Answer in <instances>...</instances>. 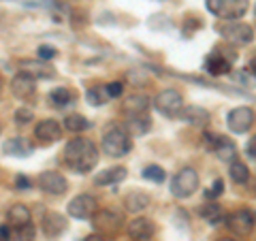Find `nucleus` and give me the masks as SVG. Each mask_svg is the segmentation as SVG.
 I'll list each match as a JSON object with an SVG mask.
<instances>
[{
	"label": "nucleus",
	"mask_w": 256,
	"mask_h": 241,
	"mask_svg": "<svg viewBox=\"0 0 256 241\" xmlns=\"http://www.w3.org/2000/svg\"><path fill=\"white\" fill-rule=\"evenodd\" d=\"M6 220L11 222V226H22V224L30 222V210L26 205H13L9 212H6Z\"/></svg>",
	"instance_id": "bb28decb"
},
{
	"label": "nucleus",
	"mask_w": 256,
	"mask_h": 241,
	"mask_svg": "<svg viewBox=\"0 0 256 241\" xmlns=\"http://www.w3.org/2000/svg\"><path fill=\"white\" fill-rule=\"evenodd\" d=\"M218 30L226 41L235 43V45H248V43H252V38H254L252 26L242 24V22H228V24H224V26H220Z\"/></svg>",
	"instance_id": "6e6552de"
},
{
	"label": "nucleus",
	"mask_w": 256,
	"mask_h": 241,
	"mask_svg": "<svg viewBox=\"0 0 256 241\" xmlns=\"http://www.w3.org/2000/svg\"><path fill=\"white\" fill-rule=\"evenodd\" d=\"M86 241H107V237L102 232H92V235L86 237Z\"/></svg>",
	"instance_id": "a19ab883"
},
{
	"label": "nucleus",
	"mask_w": 256,
	"mask_h": 241,
	"mask_svg": "<svg viewBox=\"0 0 256 241\" xmlns=\"http://www.w3.org/2000/svg\"><path fill=\"white\" fill-rule=\"evenodd\" d=\"M143 178L150 180V182H154V184H160V182H164V168L162 166H158V164H150L143 168Z\"/></svg>",
	"instance_id": "7c9ffc66"
},
{
	"label": "nucleus",
	"mask_w": 256,
	"mask_h": 241,
	"mask_svg": "<svg viewBox=\"0 0 256 241\" xmlns=\"http://www.w3.org/2000/svg\"><path fill=\"white\" fill-rule=\"evenodd\" d=\"M254 194H256V188H254Z\"/></svg>",
	"instance_id": "49530a36"
},
{
	"label": "nucleus",
	"mask_w": 256,
	"mask_h": 241,
	"mask_svg": "<svg viewBox=\"0 0 256 241\" xmlns=\"http://www.w3.org/2000/svg\"><path fill=\"white\" fill-rule=\"evenodd\" d=\"M216 241H237V239H233V237H220V239H216Z\"/></svg>",
	"instance_id": "37998d69"
},
{
	"label": "nucleus",
	"mask_w": 256,
	"mask_h": 241,
	"mask_svg": "<svg viewBox=\"0 0 256 241\" xmlns=\"http://www.w3.org/2000/svg\"><path fill=\"white\" fill-rule=\"evenodd\" d=\"M214 154L218 156L220 160H224V162H230V160H235L237 156V148H235V143L226 139V136H218V143L214 146Z\"/></svg>",
	"instance_id": "b1692460"
},
{
	"label": "nucleus",
	"mask_w": 256,
	"mask_h": 241,
	"mask_svg": "<svg viewBox=\"0 0 256 241\" xmlns=\"http://www.w3.org/2000/svg\"><path fill=\"white\" fill-rule=\"evenodd\" d=\"M41 226H43L45 237L56 239V237H60L62 232L66 230V218H64V216H60V214H56V212H50V214L43 216Z\"/></svg>",
	"instance_id": "f3484780"
},
{
	"label": "nucleus",
	"mask_w": 256,
	"mask_h": 241,
	"mask_svg": "<svg viewBox=\"0 0 256 241\" xmlns=\"http://www.w3.org/2000/svg\"><path fill=\"white\" fill-rule=\"evenodd\" d=\"M254 13H256V9H254Z\"/></svg>",
	"instance_id": "de8ad7c7"
},
{
	"label": "nucleus",
	"mask_w": 256,
	"mask_h": 241,
	"mask_svg": "<svg viewBox=\"0 0 256 241\" xmlns=\"http://www.w3.org/2000/svg\"><path fill=\"white\" fill-rule=\"evenodd\" d=\"M2 90H4V84H2V77H0V96H2Z\"/></svg>",
	"instance_id": "c03bdc74"
},
{
	"label": "nucleus",
	"mask_w": 256,
	"mask_h": 241,
	"mask_svg": "<svg viewBox=\"0 0 256 241\" xmlns=\"http://www.w3.org/2000/svg\"><path fill=\"white\" fill-rule=\"evenodd\" d=\"M180 118L184 120V122H188L190 126H196V128H205L207 124L212 122L210 111L203 109V107H196V105L182 107V111H180Z\"/></svg>",
	"instance_id": "dca6fc26"
},
{
	"label": "nucleus",
	"mask_w": 256,
	"mask_h": 241,
	"mask_svg": "<svg viewBox=\"0 0 256 241\" xmlns=\"http://www.w3.org/2000/svg\"><path fill=\"white\" fill-rule=\"evenodd\" d=\"M198 190V173L192 166H184L171 180V194L175 198H188Z\"/></svg>",
	"instance_id": "20e7f679"
},
{
	"label": "nucleus",
	"mask_w": 256,
	"mask_h": 241,
	"mask_svg": "<svg viewBox=\"0 0 256 241\" xmlns=\"http://www.w3.org/2000/svg\"><path fill=\"white\" fill-rule=\"evenodd\" d=\"M92 222L96 228L100 230H118L124 224V216L114 210H96V214L92 216Z\"/></svg>",
	"instance_id": "4468645a"
},
{
	"label": "nucleus",
	"mask_w": 256,
	"mask_h": 241,
	"mask_svg": "<svg viewBox=\"0 0 256 241\" xmlns=\"http://www.w3.org/2000/svg\"><path fill=\"white\" fill-rule=\"evenodd\" d=\"M64 128L70 132H84L88 128H92V122L82 114H70L64 118Z\"/></svg>",
	"instance_id": "393cba45"
},
{
	"label": "nucleus",
	"mask_w": 256,
	"mask_h": 241,
	"mask_svg": "<svg viewBox=\"0 0 256 241\" xmlns=\"http://www.w3.org/2000/svg\"><path fill=\"white\" fill-rule=\"evenodd\" d=\"M64 162H66L75 173H90L98 162V148L90 139L75 136L64 148Z\"/></svg>",
	"instance_id": "f257e3e1"
},
{
	"label": "nucleus",
	"mask_w": 256,
	"mask_h": 241,
	"mask_svg": "<svg viewBox=\"0 0 256 241\" xmlns=\"http://www.w3.org/2000/svg\"><path fill=\"white\" fill-rule=\"evenodd\" d=\"M11 237V226L9 224H0V241H9Z\"/></svg>",
	"instance_id": "ea45409f"
},
{
	"label": "nucleus",
	"mask_w": 256,
	"mask_h": 241,
	"mask_svg": "<svg viewBox=\"0 0 256 241\" xmlns=\"http://www.w3.org/2000/svg\"><path fill=\"white\" fill-rule=\"evenodd\" d=\"M154 232H156L154 222L148 218H134L132 222H128V237L134 241H148L154 237Z\"/></svg>",
	"instance_id": "2eb2a0df"
},
{
	"label": "nucleus",
	"mask_w": 256,
	"mask_h": 241,
	"mask_svg": "<svg viewBox=\"0 0 256 241\" xmlns=\"http://www.w3.org/2000/svg\"><path fill=\"white\" fill-rule=\"evenodd\" d=\"M66 212H68V216H73V218H77V220H88L96 214V200L90 194H77L68 203Z\"/></svg>",
	"instance_id": "9d476101"
},
{
	"label": "nucleus",
	"mask_w": 256,
	"mask_h": 241,
	"mask_svg": "<svg viewBox=\"0 0 256 241\" xmlns=\"http://www.w3.org/2000/svg\"><path fill=\"white\" fill-rule=\"evenodd\" d=\"M124 205H126V212L139 214L150 205V196L146 194V192H141V190H132V192H128L126 194Z\"/></svg>",
	"instance_id": "4be33fe9"
},
{
	"label": "nucleus",
	"mask_w": 256,
	"mask_h": 241,
	"mask_svg": "<svg viewBox=\"0 0 256 241\" xmlns=\"http://www.w3.org/2000/svg\"><path fill=\"white\" fill-rule=\"evenodd\" d=\"M32 186V182L26 178V175H18V178H15V188L18 190H28Z\"/></svg>",
	"instance_id": "e433bc0d"
},
{
	"label": "nucleus",
	"mask_w": 256,
	"mask_h": 241,
	"mask_svg": "<svg viewBox=\"0 0 256 241\" xmlns=\"http://www.w3.org/2000/svg\"><path fill=\"white\" fill-rule=\"evenodd\" d=\"M246 152H248V156L254 158L256 160V136H252L250 141H248V146H246Z\"/></svg>",
	"instance_id": "58836bf2"
},
{
	"label": "nucleus",
	"mask_w": 256,
	"mask_h": 241,
	"mask_svg": "<svg viewBox=\"0 0 256 241\" xmlns=\"http://www.w3.org/2000/svg\"><path fill=\"white\" fill-rule=\"evenodd\" d=\"M11 92H13V96H18V98L26 100V98H32V96H34L36 84H34V79H30L28 75L20 73V75H15L11 79Z\"/></svg>",
	"instance_id": "a211bd4d"
},
{
	"label": "nucleus",
	"mask_w": 256,
	"mask_h": 241,
	"mask_svg": "<svg viewBox=\"0 0 256 241\" xmlns=\"http://www.w3.org/2000/svg\"><path fill=\"white\" fill-rule=\"evenodd\" d=\"M34 136L41 146H52V143L62 139V126L58 120H43L34 128Z\"/></svg>",
	"instance_id": "9b49d317"
},
{
	"label": "nucleus",
	"mask_w": 256,
	"mask_h": 241,
	"mask_svg": "<svg viewBox=\"0 0 256 241\" xmlns=\"http://www.w3.org/2000/svg\"><path fill=\"white\" fill-rule=\"evenodd\" d=\"M230 180H233L235 184H248V180H250V168H248L244 162H239V160H233L230 162Z\"/></svg>",
	"instance_id": "cd10ccee"
},
{
	"label": "nucleus",
	"mask_w": 256,
	"mask_h": 241,
	"mask_svg": "<svg viewBox=\"0 0 256 241\" xmlns=\"http://www.w3.org/2000/svg\"><path fill=\"white\" fill-rule=\"evenodd\" d=\"M218 136L220 134H212V132H203V141H205V146L210 148V150H214V146L218 143Z\"/></svg>",
	"instance_id": "4c0bfd02"
},
{
	"label": "nucleus",
	"mask_w": 256,
	"mask_h": 241,
	"mask_svg": "<svg viewBox=\"0 0 256 241\" xmlns=\"http://www.w3.org/2000/svg\"><path fill=\"white\" fill-rule=\"evenodd\" d=\"M0 132H2V126H0Z\"/></svg>",
	"instance_id": "a18cd8bd"
},
{
	"label": "nucleus",
	"mask_w": 256,
	"mask_h": 241,
	"mask_svg": "<svg viewBox=\"0 0 256 241\" xmlns=\"http://www.w3.org/2000/svg\"><path fill=\"white\" fill-rule=\"evenodd\" d=\"M254 122H256V114L250 107H237L226 116V126L230 128V132H235V134L248 132Z\"/></svg>",
	"instance_id": "0eeeda50"
},
{
	"label": "nucleus",
	"mask_w": 256,
	"mask_h": 241,
	"mask_svg": "<svg viewBox=\"0 0 256 241\" xmlns=\"http://www.w3.org/2000/svg\"><path fill=\"white\" fill-rule=\"evenodd\" d=\"M154 107H156L162 116H166V118L180 116V111H182V107H184L182 94H180L178 90H162V92H158L156 98H154Z\"/></svg>",
	"instance_id": "423d86ee"
},
{
	"label": "nucleus",
	"mask_w": 256,
	"mask_h": 241,
	"mask_svg": "<svg viewBox=\"0 0 256 241\" xmlns=\"http://www.w3.org/2000/svg\"><path fill=\"white\" fill-rule=\"evenodd\" d=\"M250 73L256 77V56H254V58H252V62H250Z\"/></svg>",
	"instance_id": "79ce46f5"
},
{
	"label": "nucleus",
	"mask_w": 256,
	"mask_h": 241,
	"mask_svg": "<svg viewBox=\"0 0 256 241\" xmlns=\"http://www.w3.org/2000/svg\"><path fill=\"white\" fill-rule=\"evenodd\" d=\"M128 128L132 130V134H146L152 128V118L150 116H134L128 120Z\"/></svg>",
	"instance_id": "c85d7f7f"
},
{
	"label": "nucleus",
	"mask_w": 256,
	"mask_h": 241,
	"mask_svg": "<svg viewBox=\"0 0 256 241\" xmlns=\"http://www.w3.org/2000/svg\"><path fill=\"white\" fill-rule=\"evenodd\" d=\"M86 98H88V102H90L92 107H100V105H105V100H107L105 88H88Z\"/></svg>",
	"instance_id": "c756f323"
},
{
	"label": "nucleus",
	"mask_w": 256,
	"mask_h": 241,
	"mask_svg": "<svg viewBox=\"0 0 256 241\" xmlns=\"http://www.w3.org/2000/svg\"><path fill=\"white\" fill-rule=\"evenodd\" d=\"M126 178V168L124 166H114V168H105V171L94 175V184L96 186H111V184H118Z\"/></svg>",
	"instance_id": "412c9836"
},
{
	"label": "nucleus",
	"mask_w": 256,
	"mask_h": 241,
	"mask_svg": "<svg viewBox=\"0 0 256 241\" xmlns=\"http://www.w3.org/2000/svg\"><path fill=\"white\" fill-rule=\"evenodd\" d=\"M207 11L220 20H239L248 11V0H205Z\"/></svg>",
	"instance_id": "7ed1b4c3"
},
{
	"label": "nucleus",
	"mask_w": 256,
	"mask_h": 241,
	"mask_svg": "<svg viewBox=\"0 0 256 241\" xmlns=\"http://www.w3.org/2000/svg\"><path fill=\"white\" fill-rule=\"evenodd\" d=\"M56 56H58V50H56V47H52V45H41L38 47V60L50 62V60L56 58Z\"/></svg>",
	"instance_id": "473e14b6"
},
{
	"label": "nucleus",
	"mask_w": 256,
	"mask_h": 241,
	"mask_svg": "<svg viewBox=\"0 0 256 241\" xmlns=\"http://www.w3.org/2000/svg\"><path fill=\"white\" fill-rule=\"evenodd\" d=\"M224 222H226V226L230 228V232H235V235L244 237V235H250V232L254 230V214L248 212V210H237L233 212L230 216H226L224 218Z\"/></svg>",
	"instance_id": "1a4fd4ad"
},
{
	"label": "nucleus",
	"mask_w": 256,
	"mask_h": 241,
	"mask_svg": "<svg viewBox=\"0 0 256 241\" xmlns=\"http://www.w3.org/2000/svg\"><path fill=\"white\" fill-rule=\"evenodd\" d=\"M100 148L111 158H122L132 150V141L120 126H109L100 139Z\"/></svg>",
	"instance_id": "f03ea898"
},
{
	"label": "nucleus",
	"mask_w": 256,
	"mask_h": 241,
	"mask_svg": "<svg viewBox=\"0 0 256 241\" xmlns=\"http://www.w3.org/2000/svg\"><path fill=\"white\" fill-rule=\"evenodd\" d=\"M222 192H224V182L218 178V180L212 184V188H210V190H205V196H207V198H216V196H220Z\"/></svg>",
	"instance_id": "c9c22d12"
},
{
	"label": "nucleus",
	"mask_w": 256,
	"mask_h": 241,
	"mask_svg": "<svg viewBox=\"0 0 256 241\" xmlns=\"http://www.w3.org/2000/svg\"><path fill=\"white\" fill-rule=\"evenodd\" d=\"M18 237H20V241H30L34 237V226H32L30 222L22 224V226H18Z\"/></svg>",
	"instance_id": "f704fd0d"
},
{
	"label": "nucleus",
	"mask_w": 256,
	"mask_h": 241,
	"mask_svg": "<svg viewBox=\"0 0 256 241\" xmlns=\"http://www.w3.org/2000/svg\"><path fill=\"white\" fill-rule=\"evenodd\" d=\"M20 68H22V73L28 75L30 79H52L56 75V68L43 60H22Z\"/></svg>",
	"instance_id": "ddd939ff"
},
{
	"label": "nucleus",
	"mask_w": 256,
	"mask_h": 241,
	"mask_svg": "<svg viewBox=\"0 0 256 241\" xmlns=\"http://www.w3.org/2000/svg\"><path fill=\"white\" fill-rule=\"evenodd\" d=\"M198 214H201V218L203 220H207L212 224V226H216V224H220V222H224V212H222V207L218 205V203H210V205H203L201 210H198Z\"/></svg>",
	"instance_id": "a878e982"
},
{
	"label": "nucleus",
	"mask_w": 256,
	"mask_h": 241,
	"mask_svg": "<svg viewBox=\"0 0 256 241\" xmlns=\"http://www.w3.org/2000/svg\"><path fill=\"white\" fill-rule=\"evenodd\" d=\"M32 120H34V111H32L30 107H20L18 111H15V122H18L20 126L30 124Z\"/></svg>",
	"instance_id": "2f4dec72"
},
{
	"label": "nucleus",
	"mask_w": 256,
	"mask_h": 241,
	"mask_svg": "<svg viewBox=\"0 0 256 241\" xmlns=\"http://www.w3.org/2000/svg\"><path fill=\"white\" fill-rule=\"evenodd\" d=\"M122 92H124V84L122 82H114V84H107L105 86L107 98H118V96H122Z\"/></svg>",
	"instance_id": "72a5a7b5"
},
{
	"label": "nucleus",
	"mask_w": 256,
	"mask_h": 241,
	"mask_svg": "<svg viewBox=\"0 0 256 241\" xmlns=\"http://www.w3.org/2000/svg\"><path fill=\"white\" fill-rule=\"evenodd\" d=\"M148 109H150V98L146 94H132V96H128L124 102V111L128 114V118L148 116Z\"/></svg>",
	"instance_id": "aec40b11"
},
{
	"label": "nucleus",
	"mask_w": 256,
	"mask_h": 241,
	"mask_svg": "<svg viewBox=\"0 0 256 241\" xmlns=\"http://www.w3.org/2000/svg\"><path fill=\"white\" fill-rule=\"evenodd\" d=\"M75 98H77L75 92L70 90V88H64V86L56 88V90H52V94H50V102L54 107H58V109H64V107L73 105Z\"/></svg>",
	"instance_id": "5701e85b"
},
{
	"label": "nucleus",
	"mask_w": 256,
	"mask_h": 241,
	"mask_svg": "<svg viewBox=\"0 0 256 241\" xmlns=\"http://www.w3.org/2000/svg\"><path fill=\"white\" fill-rule=\"evenodd\" d=\"M2 152H4L6 156L28 158V156H32V152H34V146H32V143H30L28 139H24V136H13V139L4 141Z\"/></svg>",
	"instance_id": "6ab92c4d"
},
{
	"label": "nucleus",
	"mask_w": 256,
	"mask_h": 241,
	"mask_svg": "<svg viewBox=\"0 0 256 241\" xmlns=\"http://www.w3.org/2000/svg\"><path fill=\"white\" fill-rule=\"evenodd\" d=\"M237 56L235 54H226L224 50H214L210 56L205 58V70L214 77H220V75H226L230 73V68H233V62H235Z\"/></svg>",
	"instance_id": "39448f33"
},
{
	"label": "nucleus",
	"mask_w": 256,
	"mask_h": 241,
	"mask_svg": "<svg viewBox=\"0 0 256 241\" xmlns=\"http://www.w3.org/2000/svg\"><path fill=\"white\" fill-rule=\"evenodd\" d=\"M38 186H41L43 192L47 194H54V196H60L68 190V182L62 173H56V171H45L38 180Z\"/></svg>",
	"instance_id": "f8f14e48"
}]
</instances>
